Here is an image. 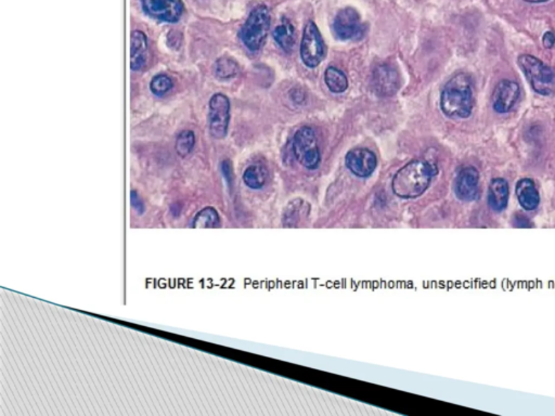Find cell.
I'll list each match as a JSON object with an SVG mask.
<instances>
[{
	"label": "cell",
	"mask_w": 555,
	"mask_h": 416,
	"mask_svg": "<svg viewBox=\"0 0 555 416\" xmlns=\"http://www.w3.org/2000/svg\"><path fill=\"white\" fill-rule=\"evenodd\" d=\"M268 171L266 167L261 164H253L248 166L243 173V181L250 189H262L266 185Z\"/></svg>",
	"instance_id": "cell-18"
},
{
	"label": "cell",
	"mask_w": 555,
	"mask_h": 416,
	"mask_svg": "<svg viewBox=\"0 0 555 416\" xmlns=\"http://www.w3.org/2000/svg\"><path fill=\"white\" fill-rule=\"evenodd\" d=\"M148 38L142 30H134L130 36V69L140 71L148 62Z\"/></svg>",
	"instance_id": "cell-14"
},
{
	"label": "cell",
	"mask_w": 555,
	"mask_h": 416,
	"mask_svg": "<svg viewBox=\"0 0 555 416\" xmlns=\"http://www.w3.org/2000/svg\"><path fill=\"white\" fill-rule=\"evenodd\" d=\"M222 171L224 173V177L229 185L232 183V166L230 161H224L222 163Z\"/></svg>",
	"instance_id": "cell-26"
},
{
	"label": "cell",
	"mask_w": 555,
	"mask_h": 416,
	"mask_svg": "<svg viewBox=\"0 0 555 416\" xmlns=\"http://www.w3.org/2000/svg\"><path fill=\"white\" fill-rule=\"evenodd\" d=\"M345 164L359 178H368L377 166V155L366 148H355L347 153Z\"/></svg>",
	"instance_id": "cell-10"
},
{
	"label": "cell",
	"mask_w": 555,
	"mask_h": 416,
	"mask_svg": "<svg viewBox=\"0 0 555 416\" xmlns=\"http://www.w3.org/2000/svg\"><path fill=\"white\" fill-rule=\"evenodd\" d=\"M240 67L234 59L222 57L214 65V74L220 81H228L238 75Z\"/></svg>",
	"instance_id": "cell-20"
},
{
	"label": "cell",
	"mask_w": 555,
	"mask_h": 416,
	"mask_svg": "<svg viewBox=\"0 0 555 416\" xmlns=\"http://www.w3.org/2000/svg\"><path fill=\"white\" fill-rule=\"evenodd\" d=\"M324 81L328 91L333 93H343L348 88V79L338 67H328L326 69Z\"/></svg>",
	"instance_id": "cell-19"
},
{
	"label": "cell",
	"mask_w": 555,
	"mask_h": 416,
	"mask_svg": "<svg viewBox=\"0 0 555 416\" xmlns=\"http://www.w3.org/2000/svg\"><path fill=\"white\" fill-rule=\"evenodd\" d=\"M219 214L214 207H205L195 215L191 227L193 228H216L219 227Z\"/></svg>",
	"instance_id": "cell-21"
},
{
	"label": "cell",
	"mask_w": 555,
	"mask_h": 416,
	"mask_svg": "<svg viewBox=\"0 0 555 416\" xmlns=\"http://www.w3.org/2000/svg\"><path fill=\"white\" fill-rule=\"evenodd\" d=\"M273 38L285 52H291L295 46V40H297L295 28L292 25L291 22L285 19L282 23L275 26V30H273Z\"/></svg>",
	"instance_id": "cell-17"
},
{
	"label": "cell",
	"mask_w": 555,
	"mask_h": 416,
	"mask_svg": "<svg viewBox=\"0 0 555 416\" xmlns=\"http://www.w3.org/2000/svg\"><path fill=\"white\" fill-rule=\"evenodd\" d=\"M333 32L340 40H356L363 37L366 25L361 21L359 12L354 8H344L336 14Z\"/></svg>",
	"instance_id": "cell-8"
},
{
	"label": "cell",
	"mask_w": 555,
	"mask_h": 416,
	"mask_svg": "<svg viewBox=\"0 0 555 416\" xmlns=\"http://www.w3.org/2000/svg\"><path fill=\"white\" fill-rule=\"evenodd\" d=\"M304 205H305V202L302 199H297L295 201L290 203L285 212V221L289 219L290 224H293V221H295V220L297 221L302 212L305 209Z\"/></svg>",
	"instance_id": "cell-24"
},
{
	"label": "cell",
	"mask_w": 555,
	"mask_h": 416,
	"mask_svg": "<svg viewBox=\"0 0 555 416\" xmlns=\"http://www.w3.org/2000/svg\"><path fill=\"white\" fill-rule=\"evenodd\" d=\"M130 204H132V208L139 215H142L144 213V202L142 201V199H140L138 193L135 190H132V192H130Z\"/></svg>",
	"instance_id": "cell-25"
},
{
	"label": "cell",
	"mask_w": 555,
	"mask_h": 416,
	"mask_svg": "<svg viewBox=\"0 0 555 416\" xmlns=\"http://www.w3.org/2000/svg\"><path fill=\"white\" fill-rule=\"evenodd\" d=\"M294 156L297 162L310 171H315L321 162L319 144L315 130L308 126H303L294 134L293 144Z\"/></svg>",
	"instance_id": "cell-5"
},
{
	"label": "cell",
	"mask_w": 555,
	"mask_h": 416,
	"mask_svg": "<svg viewBox=\"0 0 555 416\" xmlns=\"http://www.w3.org/2000/svg\"><path fill=\"white\" fill-rule=\"evenodd\" d=\"M326 54V45L319 28L315 22H308L304 28L301 42L302 61L306 67L315 69L319 67Z\"/></svg>",
	"instance_id": "cell-6"
},
{
	"label": "cell",
	"mask_w": 555,
	"mask_h": 416,
	"mask_svg": "<svg viewBox=\"0 0 555 416\" xmlns=\"http://www.w3.org/2000/svg\"><path fill=\"white\" fill-rule=\"evenodd\" d=\"M173 81L165 74H159L153 77L150 83V89L153 95L163 97L173 89Z\"/></svg>",
	"instance_id": "cell-23"
},
{
	"label": "cell",
	"mask_w": 555,
	"mask_h": 416,
	"mask_svg": "<svg viewBox=\"0 0 555 416\" xmlns=\"http://www.w3.org/2000/svg\"><path fill=\"white\" fill-rule=\"evenodd\" d=\"M517 64L538 95L550 97L555 93V71L532 54H520Z\"/></svg>",
	"instance_id": "cell-3"
},
{
	"label": "cell",
	"mask_w": 555,
	"mask_h": 416,
	"mask_svg": "<svg viewBox=\"0 0 555 416\" xmlns=\"http://www.w3.org/2000/svg\"><path fill=\"white\" fill-rule=\"evenodd\" d=\"M518 203L525 211H534L540 203V197L534 181L530 178L520 179L515 187Z\"/></svg>",
	"instance_id": "cell-15"
},
{
	"label": "cell",
	"mask_w": 555,
	"mask_h": 416,
	"mask_svg": "<svg viewBox=\"0 0 555 416\" xmlns=\"http://www.w3.org/2000/svg\"><path fill=\"white\" fill-rule=\"evenodd\" d=\"M474 108L473 81L467 73H458L445 85L440 109L451 118L470 117Z\"/></svg>",
	"instance_id": "cell-2"
},
{
	"label": "cell",
	"mask_w": 555,
	"mask_h": 416,
	"mask_svg": "<svg viewBox=\"0 0 555 416\" xmlns=\"http://www.w3.org/2000/svg\"><path fill=\"white\" fill-rule=\"evenodd\" d=\"M509 183L502 178L493 179L488 189V205L493 212L505 211L509 203Z\"/></svg>",
	"instance_id": "cell-16"
},
{
	"label": "cell",
	"mask_w": 555,
	"mask_h": 416,
	"mask_svg": "<svg viewBox=\"0 0 555 416\" xmlns=\"http://www.w3.org/2000/svg\"><path fill=\"white\" fill-rule=\"evenodd\" d=\"M144 12L152 19L176 23L183 12L181 0H142Z\"/></svg>",
	"instance_id": "cell-9"
},
{
	"label": "cell",
	"mask_w": 555,
	"mask_h": 416,
	"mask_svg": "<svg viewBox=\"0 0 555 416\" xmlns=\"http://www.w3.org/2000/svg\"><path fill=\"white\" fill-rule=\"evenodd\" d=\"M520 96V85L516 81L503 79L493 91V109L499 114L508 113L513 109Z\"/></svg>",
	"instance_id": "cell-12"
},
{
	"label": "cell",
	"mask_w": 555,
	"mask_h": 416,
	"mask_svg": "<svg viewBox=\"0 0 555 416\" xmlns=\"http://www.w3.org/2000/svg\"><path fill=\"white\" fill-rule=\"evenodd\" d=\"M230 122V101L224 93H215L208 103V128L216 140L226 138Z\"/></svg>",
	"instance_id": "cell-7"
},
{
	"label": "cell",
	"mask_w": 555,
	"mask_h": 416,
	"mask_svg": "<svg viewBox=\"0 0 555 416\" xmlns=\"http://www.w3.org/2000/svg\"><path fill=\"white\" fill-rule=\"evenodd\" d=\"M270 28V13L266 6L253 9L240 30L241 42L250 51H258L266 40Z\"/></svg>",
	"instance_id": "cell-4"
},
{
	"label": "cell",
	"mask_w": 555,
	"mask_h": 416,
	"mask_svg": "<svg viewBox=\"0 0 555 416\" xmlns=\"http://www.w3.org/2000/svg\"><path fill=\"white\" fill-rule=\"evenodd\" d=\"M195 146V134L193 130H183V132L177 136L175 149H176L177 154H178L181 158H187L188 155L193 152Z\"/></svg>",
	"instance_id": "cell-22"
},
{
	"label": "cell",
	"mask_w": 555,
	"mask_h": 416,
	"mask_svg": "<svg viewBox=\"0 0 555 416\" xmlns=\"http://www.w3.org/2000/svg\"><path fill=\"white\" fill-rule=\"evenodd\" d=\"M479 173L475 167L461 169L454 183V193L460 201L473 202L479 197Z\"/></svg>",
	"instance_id": "cell-13"
},
{
	"label": "cell",
	"mask_w": 555,
	"mask_h": 416,
	"mask_svg": "<svg viewBox=\"0 0 555 416\" xmlns=\"http://www.w3.org/2000/svg\"><path fill=\"white\" fill-rule=\"evenodd\" d=\"M523 1L530 4H542V3H547V1H549V0H523Z\"/></svg>",
	"instance_id": "cell-28"
},
{
	"label": "cell",
	"mask_w": 555,
	"mask_h": 416,
	"mask_svg": "<svg viewBox=\"0 0 555 416\" xmlns=\"http://www.w3.org/2000/svg\"><path fill=\"white\" fill-rule=\"evenodd\" d=\"M437 173L436 165L428 161H412L396 173L391 189L401 199H416L425 192Z\"/></svg>",
	"instance_id": "cell-1"
},
{
	"label": "cell",
	"mask_w": 555,
	"mask_h": 416,
	"mask_svg": "<svg viewBox=\"0 0 555 416\" xmlns=\"http://www.w3.org/2000/svg\"><path fill=\"white\" fill-rule=\"evenodd\" d=\"M372 85L377 95L391 97L401 87V77L391 65L379 64L373 71Z\"/></svg>",
	"instance_id": "cell-11"
},
{
	"label": "cell",
	"mask_w": 555,
	"mask_h": 416,
	"mask_svg": "<svg viewBox=\"0 0 555 416\" xmlns=\"http://www.w3.org/2000/svg\"><path fill=\"white\" fill-rule=\"evenodd\" d=\"M542 44L546 49H552L555 45V34L551 30L546 32L542 36Z\"/></svg>",
	"instance_id": "cell-27"
}]
</instances>
